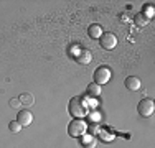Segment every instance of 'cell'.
<instances>
[{
    "label": "cell",
    "mask_w": 155,
    "mask_h": 148,
    "mask_svg": "<svg viewBox=\"0 0 155 148\" xmlns=\"http://www.w3.org/2000/svg\"><path fill=\"white\" fill-rule=\"evenodd\" d=\"M87 112L86 102L83 101L81 97H73L69 101V114H71L74 118H83Z\"/></svg>",
    "instance_id": "1"
},
{
    "label": "cell",
    "mask_w": 155,
    "mask_h": 148,
    "mask_svg": "<svg viewBox=\"0 0 155 148\" xmlns=\"http://www.w3.org/2000/svg\"><path fill=\"white\" fill-rule=\"evenodd\" d=\"M87 130V124L83 120V118H74L73 122H69L68 125V133L74 138H81V137L86 133Z\"/></svg>",
    "instance_id": "2"
},
{
    "label": "cell",
    "mask_w": 155,
    "mask_h": 148,
    "mask_svg": "<svg viewBox=\"0 0 155 148\" xmlns=\"http://www.w3.org/2000/svg\"><path fill=\"white\" fill-rule=\"evenodd\" d=\"M110 68L109 66H99L97 69L94 71V82L96 84H99V86H102V84H106V82H109L110 81Z\"/></svg>",
    "instance_id": "3"
},
{
    "label": "cell",
    "mask_w": 155,
    "mask_h": 148,
    "mask_svg": "<svg viewBox=\"0 0 155 148\" xmlns=\"http://www.w3.org/2000/svg\"><path fill=\"white\" fill-rule=\"evenodd\" d=\"M153 110H155V104H153L152 99H149V97L142 99L137 105V112H139L140 117H150L153 114Z\"/></svg>",
    "instance_id": "4"
},
{
    "label": "cell",
    "mask_w": 155,
    "mask_h": 148,
    "mask_svg": "<svg viewBox=\"0 0 155 148\" xmlns=\"http://www.w3.org/2000/svg\"><path fill=\"white\" fill-rule=\"evenodd\" d=\"M99 43H101V46L104 48V50H114V48L117 46V36L114 35V33L110 31H106L101 35V38H99Z\"/></svg>",
    "instance_id": "5"
},
{
    "label": "cell",
    "mask_w": 155,
    "mask_h": 148,
    "mask_svg": "<svg viewBox=\"0 0 155 148\" xmlns=\"http://www.w3.org/2000/svg\"><path fill=\"white\" fill-rule=\"evenodd\" d=\"M17 122L21 125V127H28V125L33 122V114L27 109H21L17 115Z\"/></svg>",
    "instance_id": "6"
},
{
    "label": "cell",
    "mask_w": 155,
    "mask_h": 148,
    "mask_svg": "<svg viewBox=\"0 0 155 148\" xmlns=\"http://www.w3.org/2000/svg\"><path fill=\"white\" fill-rule=\"evenodd\" d=\"M76 61L79 63V64L86 66V64H89V63L93 61V54H91L89 50H79L78 54H76Z\"/></svg>",
    "instance_id": "7"
},
{
    "label": "cell",
    "mask_w": 155,
    "mask_h": 148,
    "mask_svg": "<svg viewBox=\"0 0 155 148\" xmlns=\"http://www.w3.org/2000/svg\"><path fill=\"white\" fill-rule=\"evenodd\" d=\"M125 87L129 89V91H139L140 87H142V82H140V79L137 76H129L125 77Z\"/></svg>",
    "instance_id": "8"
},
{
    "label": "cell",
    "mask_w": 155,
    "mask_h": 148,
    "mask_svg": "<svg viewBox=\"0 0 155 148\" xmlns=\"http://www.w3.org/2000/svg\"><path fill=\"white\" fill-rule=\"evenodd\" d=\"M102 33H104V31H102V27H101V25H97V23H93L89 28H87V35H89L93 40H99Z\"/></svg>",
    "instance_id": "9"
},
{
    "label": "cell",
    "mask_w": 155,
    "mask_h": 148,
    "mask_svg": "<svg viewBox=\"0 0 155 148\" xmlns=\"http://www.w3.org/2000/svg\"><path fill=\"white\" fill-rule=\"evenodd\" d=\"M132 20H134V25H135V27H139V28L147 27V25H149V21H150L149 18H147V17H145V15H143L142 12H140V13H135Z\"/></svg>",
    "instance_id": "10"
},
{
    "label": "cell",
    "mask_w": 155,
    "mask_h": 148,
    "mask_svg": "<svg viewBox=\"0 0 155 148\" xmlns=\"http://www.w3.org/2000/svg\"><path fill=\"white\" fill-rule=\"evenodd\" d=\"M18 101H20L21 105H27V107H30L33 105V102H35V99H33V95L30 94V92H23V94L18 97Z\"/></svg>",
    "instance_id": "11"
},
{
    "label": "cell",
    "mask_w": 155,
    "mask_h": 148,
    "mask_svg": "<svg viewBox=\"0 0 155 148\" xmlns=\"http://www.w3.org/2000/svg\"><path fill=\"white\" fill-rule=\"evenodd\" d=\"M86 91H87V95H91V97H97V95H101V86L96 84V82H91Z\"/></svg>",
    "instance_id": "12"
},
{
    "label": "cell",
    "mask_w": 155,
    "mask_h": 148,
    "mask_svg": "<svg viewBox=\"0 0 155 148\" xmlns=\"http://www.w3.org/2000/svg\"><path fill=\"white\" fill-rule=\"evenodd\" d=\"M21 128H23V127H21V125L18 124L17 120H12V122L8 124V130H10V132H13V133H20V132H21Z\"/></svg>",
    "instance_id": "13"
},
{
    "label": "cell",
    "mask_w": 155,
    "mask_h": 148,
    "mask_svg": "<svg viewBox=\"0 0 155 148\" xmlns=\"http://www.w3.org/2000/svg\"><path fill=\"white\" fill-rule=\"evenodd\" d=\"M142 13L150 20V18L153 17V7H152V5H145V7H143V10H142Z\"/></svg>",
    "instance_id": "14"
},
{
    "label": "cell",
    "mask_w": 155,
    "mask_h": 148,
    "mask_svg": "<svg viewBox=\"0 0 155 148\" xmlns=\"http://www.w3.org/2000/svg\"><path fill=\"white\" fill-rule=\"evenodd\" d=\"M8 104H10V107H13V109H17V107H20V105H21L18 99H12V101H10Z\"/></svg>",
    "instance_id": "15"
},
{
    "label": "cell",
    "mask_w": 155,
    "mask_h": 148,
    "mask_svg": "<svg viewBox=\"0 0 155 148\" xmlns=\"http://www.w3.org/2000/svg\"><path fill=\"white\" fill-rule=\"evenodd\" d=\"M86 145H87V148H94L96 146L94 138H86Z\"/></svg>",
    "instance_id": "16"
},
{
    "label": "cell",
    "mask_w": 155,
    "mask_h": 148,
    "mask_svg": "<svg viewBox=\"0 0 155 148\" xmlns=\"http://www.w3.org/2000/svg\"><path fill=\"white\" fill-rule=\"evenodd\" d=\"M122 21H129V18H127V13H122Z\"/></svg>",
    "instance_id": "17"
}]
</instances>
